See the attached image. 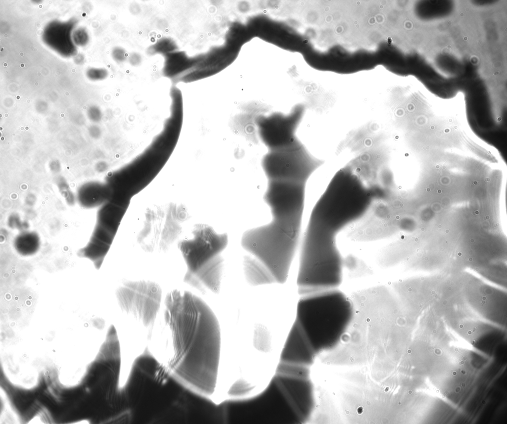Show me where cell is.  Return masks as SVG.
Instances as JSON below:
<instances>
[{
  "label": "cell",
  "mask_w": 507,
  "mask_h": 424,
  "mask_svg": "<svg viewBox=\"0 0 507 424\" xmlns=\"http://www.w3.org/2000/svg\"><path fill=\"white\" fill-rule=\"evenodd\" d=\"M164 305L170 343L148 349L157 363L155 377L162 382L172 377L210 399L216 388L222 345L218 319L202 299L189 291L171 290Z\"/></svg>",
  "instance_id": "6da1fadb"
},
{
  "label": "cell",
  "mask_w": 507,
  "mask_h": 424,
  "mask_svg": "<svg viewBox=\"0 0 507 424\" xmlns=\"http://www.w3.org/2000/svg\"><path fill=\"white\" fill-rule=\"evenodd\" d=\"M122 312L147 329L152 328L158 312L162 296L161 287L148 280L123 279L115 290Z\"/></svg>",
  "instance_id": "8992f818"
},
{
  "label": "cell",
  "mask_w": 507,
  "mask_h": 424,
  "mask_svg": "<svg viewBox=\"0 0 507 424\" xmlns=\"http://www.w3.org/2000/svg\"><path fill=\"white\" fill-rule=\"evenodd\" d=\"M322 164V160L311 155L299 141L286 148L269 151L261 161L268 180H289L305 183Z\"/></svg>",
  "instance_id": "52a82bcc"
},
{
  "label": "cell",
  "mask_w": 507,
  "mask_h": 424,
  "mask_svg": "<svg viewBox=\"0 0 507 424\" xmlns=\"http://www.w3.org/2000/svg\"><path fill=\"white\" fill-rule=\"evenodd\" d=\"M300 120V116L293 115L260 118L257 121L259 136L269 151L287 148L298 141L295 132Z\"/></svg>",
  "instance_id": "ba28073f"
},
{
  "label": "cell",
  "mask_w": 507,
  "mask_h": 424,
  "mask_svg": "<svg viewBox=\"0 0 507 424\" xmlns=\"http://www.w3.org/2000/svg\"><path fill=\"white\" fill-rule=\"evenodd\" d=\"M191 235L178 245L187 266L184 282L201 292L218 294L224 269L221 253L227 245L228 235L204 224H196Z\"/></svg>",
  "instance_id": "3957f363"
},
{
  "label": "cell",
  "mask_w": 507,
  "mask_h": 424,
  "mask_svg": "<svg viewBox=\"0 0 507 424\" xmlns=\"http://www.w3.org/2000/svg\"><path fill=\"white\" fill-rule=\"evenodd\" d=\"M189 217L187 207L180 203L151 205L145 211L137 242L147 252H165L179 237L182 224Z\"/></svg>",
  "instance_id": "5b68a950"
},
{
  "label": "cell",
  "mask_w": 507,
  "mask_h": 424,
  "mask_svg": "<svg viewBox=\"0 0 507 424\" xmlns=\"http://www.w3.org/2000/svg\"><path fill=\"white\" fill-rule=\"evenodd\" d=\"M342 266L336 236L324 232L306 229L297 278L299 294L335 289L342 282Z\"/></svg>",
  "instance_id": "277c9868"
},
{
  "label": "cell",
  "mask_w": 507,
  "mask_h": 424,
  "mask_svg": "<svg viewBox=\"0 0 507 424\" xmlns=\"http://www.w3.org/2000/svg\"><path fill=\"white\" fill-rule=\"evenodd\" d=\"M373 200L371 190L348 167L334 176L315 204L309 220L337 234L363 216Z\"/></svg>",
  "instance_id": "7a4b0ae2"
},
{
  "label": "cell",
  "mask_w": 507,
  "mask_h": 424,
  "mask_svg": "<svg viewBox=\"0 0 507 424\" xmlns=\"http://www.w3.org/2000/svg\"><path fill=\"white\" fill-rule=\"evenodd\" d=\"M172 55L168 56L167 60V64L165 65L167 72H172V73H176L177 72H181V70H183L187 66L190 65V61L187 57H186L184 54L180 53H172Z\"/></svg>",
  "instance_id": "9c48e42d"
},
{
  "label": "cell",
  "mask_w": 507,
  "mask_h": 424,
  "mask_svg": "<svg viewBox=\"0 0 507 424\" xmlns=\"http://www.w3.org/2000/svg\"><path fill=\"white\" fill-rule=\"evenodd\" d=\"M356 412L358 415H361L363 412V407L361 406L358 407Z\"/></svg>",
  "instance_id": "30bf717a"
}]
</instances>
